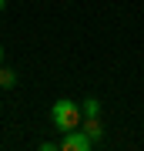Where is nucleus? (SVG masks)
I'll return each mask as SVG.
<instances>
[{"mask_svg":"<svg viewBox=\"0 0 144 151\" xmlns=\"http://www.w3.org/2000/svg\"><path fill=\"white\" fill-rule=\"evenodd\" d=\"M80 108L74 101H67V97H60V101H54V108H50V121H54V128L60 131V134H67V131H74L80 128Z\"/></svg>","mask_w":144,"mask_h":151,"instance_id":"nucleus-1","label":"nucleus"},{"mask_svg":"<svg viewBox=\"0 0 144 151\" xmlns=\"http://www.w3.org/2000/svg\"><path fill=\"white\" fill-rule=\"evenodd\" d=\"M60 148H64V151H91L94 141H91V134H87L84 128H74V131H67V134H64Z\"/></svg>","mask_w":144,"mask_h":151,"instance_id":"nucleus-2","label":"nucleus"},{"mask_svg":"<svg viewBox=\"0 0 144 151\" xmlns=\"http://www.w3.org/2000/svg\"><path fill=\"white\" fill-rule=\"evenodd\" d=\"M80 128L91 134L94 145H101V141H104V124H101V118H80Z\"/></svg>","mask_w":144,"mask_h":151,"instance_id":"nucleus-3","label":"nucleus"},{"mask_svg":"<svg viewBox=\"0 0 144 151\" xmlns=\"http://www.w3.org/2000/svg\"><path fill=\"white\" fill-rule=\"evenodd\" d=\"M80 114H84V118H97V114H101V101H97V97H84V101H80Z\"/></svg>","mask_w":144,"mask_h":151,"instance_id":"nucleus-4","label":"nucleus"},{"mask_svg":"<svg viewBox=\"0 0 144 151\" xmlns=\"http://www.w3.org/2000/svg\"><path fill=\"white\" fill-rule=\"evenodd\" d=\"M14 84H17V70L0 64V87H14Z\"/></svg>","mask_w":144,"mask_h":151,"instance_id":"nucleus-5","label":"nucleus"},{"mask_svg":"<svg viewBox=\"0 0 144 151\" xmlns=\"http://www.w3.org/2000/svg\"><path fill=\"white\" fill-rule=\"evenodd\" d=\"M0 64H4V47H0Z\"/></svg>","mask_w":144,"mask_h":151,"instance_id":"nucleus-6","label":"nucleus"},{"mask_svg":"<svg viewBox=\"0 0 144 151\" xmlns=\"http://www.w3.org/2000/svg\"><path fill=\"white\" fill-rule=\"evenodd\" d=\"M4 7H7V0H0V10H4Z\"/></svg>","mask_w":144,"mask_h":151,"instance_id":"nucleus-7","label":"nucleus"}]
</instances>
